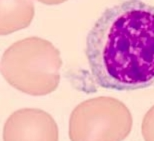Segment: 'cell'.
Listing matches in <instances>:
<instances>
[{"label": "cell", "instance_id": "obj_4", "mask_svg": "<svg viewBox=\"0 0 154 141\" xmlns=\"http://www.w3.org/2000/svg\"><path fill=\"white\" fill-rule=\"evenodd\" d=\"M34 15L32 0H0V36L28 27Z\"/></svg>", "mask_w": 154, "mask_h": 141}, {"label": "cell", "instance_id": "obj_5", "mask_svg": "<svg viewBox=\"0 0 154 141\" xmlns=\"http://www.w3.org/2000/svg\"><path fill=\"white\" fill-rule=\"evenodd\" d=\"M40 3H43L45 5H58V4H61V3H64L68 0H36Z\"/></svg>", "mask_w": 154, "mask_h": 141}, {"label": "cell", "instance_id": "obj_2", "mask_svg": "<svg viewBox=\"0 0 154 141\" xmlns=\"http://www.w3.org/2000/svg\"><path fill=\"white\" fill-rule=\"evenodd\" d=\"M61 65L59 50L48 40L32 36L6 49L0 61V72L15 89L42 96L57 88Z\"/></svg>", "mask_w": 154, "mask_h": 141}, {"label": "cell", "instance_id": "obj_1", "mask_svg": "<svg viewBox=\"0 0 154 141\" xmlns=\"http://www.w3.org/2000/svg\"><path fill=\"white\" fill-rule=\"evenodd\" d=\"M91 77L108 90L154 85V5L125 0L107 8L86 38Z\"/></svg>", "mask_w": 154, "mask_h": 141}, {"label": "cell", "instance_id": "obj_3", "mask_svg": "<svg viewBox=\"0 0 154 141\" xmlns=\"http://www.w3.org/2000/svg\"><path fill=\"white\" fill-rule=\"evenodd\" d=\"M3 141H58L57 125L43 110L18 109L5 122Z\"/></svg>", "mask_w": 154, "mask_h": 141}]
</instances>
